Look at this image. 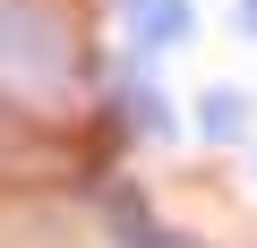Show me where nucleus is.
Returning a JSON list of instances; mask_svg holds the SVG:
<instances>
[{"label": "nucleus", "mask_w": 257, "mask_h": 248, "mask_svg": "<svg viewBox=\"0 0 257 248\" xmlns=\"http://www.w3.org/2000/svg\"><path fill=\"white\" fill-rule=\"evenodd\" d=\"M0 77H35L43 94L77 77V52L52 0H0Z\"/></svg>", "instance_id": "f257e3e1"}, {"label": "nucleus", "mask_w": 257, "mask_h": 248, "mask_svg": "<svg viewBox=\"0 0 257 248\" xmlns=\"http://www.w3.org/2000/svg\"><path fill=\"white\" fill-rule=\"evenodd\" d=\"M120 111L138 120V137H172V129H180V120H172V103H163V94H155V86H146L138 69L120 77Z\"/></svg>", "instance_id": "7ed1b4c3"}, {"label": "nucleus", "mask_w": 257, "mask_h": 248, "mask_svg": "<svg viewBox=\"0 0 257 248\" xmlns=\"http://www.w3.org/2000/svg\"><path fill=\"white\" fill-rule=\"evenodd\" d=\"M197 9L189 0H128V35H138V52H163V43H189Z\"/></svg>", "instance_id": "f03ea898"}, {"label": "nucleus", "mask_w": 257, "mask_h": 248, "mask_svg": "<svg viewBox=\"0 0 257 248\" xmlns=\"http://www.w3.org/2000/svg\"><path fill=\"white\" fill-rule=\"evenodd\" d=\"M197 120H206V137H223V146H231V137L248 129V94H231V86H214V94L197 103Z\"/></svg>", "instance_id": "20e7f679"}, {"label": "nucleus", "mask_w": 257, "mask_h": 248, "mask_svg": "<svg viewBox=\"0 0 257 248\" xmlns=\"http://www.w3.org/2000/svg\"><path fill=\"white\" fill-rule=\"evenodd\" d=\"M26 137H35V129H26V120H18V111H9V103H0V163H9V154H18V146H26Z\"/></svg>", "instance_id": "39448f33"}]
</instances>
